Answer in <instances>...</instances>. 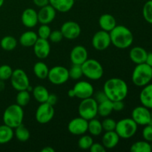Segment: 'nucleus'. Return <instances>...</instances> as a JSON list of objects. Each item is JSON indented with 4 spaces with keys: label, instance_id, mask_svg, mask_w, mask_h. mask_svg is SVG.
I'll list each match as a JSON object with an SVG mask.
<instances>
[{
    "label": "nucleus",
    "instance_id": "nucleus-17",
    "mask_svg": "<svg viewBox=\"0 0 152 152\" xmlns=\"http://www.w3.org/2000/svg\"><path fill=\"white\" fill-rule=\"evenodd\" d=\"M33 47L34 54L39 59H46L50 53V45L48 39L39 38Z\"/></svg>",
    "mask_w": 152,
    "mask_h": 152
},
{
    "label": "nucleus",
    "instance_id": "nucleus-46",
    "mask_svg": "<svg viewBox=\"0 0 152 152\" xmlns=\"http://www.w3.org/2000/svg\"><path fill=\"white\" fill-rule=\"evenodd\" d=\"M58 102V96H56L54 94H50L48 96V98L47 99V103H48L49 105H52V106H54Z\"/></svg>",
    "mask_w": 152,
    "mask_h": 152
},
{
    "label": "nucleus",
    "instance_id": "nucleus-29",
    "mask_svg": "<svg viewBox=\"0 0 152 152\" xmlns=\"http://www.w3.org/2000/svg\"><path fill=\"white\" fill-rule=\"evenodd\" d=\"M88 132H89L91 136L98 137L102 134L103 132L102 126V122L95 117L88 120Z\"/></svg>",
    "mask_w": 152,
    "mask_h": 152
},
{
    "label": "nucleus",
    "instance_id": "nucleus-41",
    "mask_svg": "<svg viewBox=\"0 0 152 152\" xmlns=\"http://www.w3.org/2000/svg\"><path fill=\"white\" fill-rule=\"evenodd\" d=\"M63 39V35L60 30H55V31H51L48 39L53 43H58L60 42Z\"/></svg>",
    "mask_w": 152,
    "mask_h": 152
},
{
    "label": "nucleus",
    "instance_id": "nucleus-28",
    "mask_svg": "<svg viewBox=\"0 0 152 152\" xmlns=\"http://www.w3.org/2000/svg\"><path fill=\"white\" fill-rule=\"evenodd\" d=\"M49 69L50 68H48V66L42 61L36 62L35 65H34V68H33L34 75L39 80H45V79L48 78Z\"/></svg>",
    "mask_w": 152,
    "mask_h": 152
},
{
    "label": "nucleus",
    "instance_id": "nucleus-50",
    "mask_svg": "<svg viewBox=\"0 0 152 152\" xmlns=\"http://www.w3.org/2000/svg\"><path fill=\"white\" fill-rule=\"evenodd\" d=\"M5 88V83L3 80H0V92L3 91Z\"/></svg>",
    "mask_w": 152,
    "mask_h": 152
},
{
    "label": "nucleus",
    "instance_id": "nucleus-36",
    "mask_svg": "<svg viewBox=\"0 0 152 152\" xmlns=\"http://www.w3.org/2000/svg\"><path fill=\"white\" fill-rule=\"evenodd\" d=\"M69 72V77L74 80H78L83 76V70H82V65H74L71 66L70 69H68Z\"/></svg>",
    "mask_w": 152,
    "mask_h": 152
},
{
    "label": "nucleus",
    "instance_id": "nucleus-19",
    "mask_svg": "<svg viewBox=\"0 0 152 152\" xmlns=\"http://www.w3.org/2000/svg\"><path fill=\"white\" fill-rule=\"evenodd\" d=\"M21 21L24 26L28 28H32L38 24V15L34 8L28 7L24 10L21 16Z\"/></svg>",
    "mask_w": 152,
    "mask_h": 152
},
{
    "label": "nucleus",
    "instance_id": "nucleus-32",
    "mask_svg": "<svg viewBox=\"0 0 152 152\" xmlns=\"http://www.w3.org/2000/svg\"><path fill=\"white\" fill-rule=\"evenodd\" d=\"M18 42L16 39L13 36H5L3 37L0 42L1 48L6 51H11L16 48Z\"/></svg>",
    "mask_w": 152,
    "mask_h": 152
},
{
    "label": "nucleus",
    "instance_id": "nucleus-23",
    "mask_svg": "<svg viewBox=\"0 0 152 152\" xmlns=\"http://www.w3.org/2000/svg\"><path fill=\"white\" fill-rule=\"evenodd\" d=\"M75 0H49V4L58 12L67 13L74 7Z\"/></svg>",
    "mask_w": 152,
    "mask_h": 152
},
{
    "label": "nucleus",
    "instance_id": "nucleus-16",
    "mask_svg": "<svg viewBox=\"0 0 152 152\" xmlns=\"http://www.w3.org/2000/svg\"><path fill=\"white\" fill-rule=\"evenodd\" d=\"M88 59V53L84 46L76 45L70 53V59L74 65H83Z\"/></svg>",
    "mask_w": 152,
    "mask_h": 152
},
{
    "label": "nucleus",
    "instance_id": "nucleus-2",
    "mask_svg": "<svg viewBox=\"0 0 152 152\" xmlns=\"http://www.w3.org/2000/svg\"><path fill=\"white\" fill-rule=\"evenodd\" d=\"M111 44L119 49H126L134 42V36L131 30L126 26L117 25L109 32Z\"/></svg>",
    "mask_w": 152,
    "mask_h": 152
},
{
    "label": "nucleus",
    "instance_id": "nucleus-8",
    "mask_svg": "<svg viewBox=\"0 0 152 152\" xmlns=\"http://www.w3.org/2000/svg\"><path fill=\"white\" fill-rule=\"evenodd\" d=\"M47 79L50 83L56 86L65 84L70 79L68 69L61 65L53 67L49 69Z\"/></svg>",
    "mask_w": 152,
    "mask_h": 152
},
{
    "label": "nucleus",
    "instance_id": "nucleus-11",
    "mask_svg": "<svg viewBox=\"0 0 152 152\" xmlns=\"http://www.w3.org/2000/svg\"><path fill=\"white\" fill-rule=\"evenodd\" d=\"M91 45L96 50L102 51L106 50L111 45L109 32L100 30L95 33L92 37Z\"/></svg>",
    "mask_w": 152,
    "mask_h": 152
},
{
    "label": "nucleus",
    "instance_id": "nucleus-4",
    "mask_svg": "<svg viewBox=\"0 0 152 152\" xmlns=\"http://www.w3.org/2000/svg\"><path fill=\"white\" fill-rule=\"evenodd\" d=\"M152 80L151 67L146 63L138 64L134 69L132 75V83L138 87L146 86Z\"/></svg>",
    "mask_w": 152,
    "mask_h": 152
},
{
    "label": "nucleus",
    "instance_id": "nucleus-18",
    "mask_svg": "<svg viewBox=\"0 0 152 152\" xmlns=\"http://www.w3.org/2000/svg\"><path fill=\"white\" fill-rule=\"evenodd\" d=\"M56 14V10L50 4L45 7H40V10L37 12L39 22L40 24L49 25L54 20Z\"/></svg>",
    "mask_w": 152,
    "mask_h": 152
},
{
    "label": "nucleus",
    "instance_id": "nucleus-33",
    "mask_svg": "<svg viewBox=\"0 0 152 152\" xmlns=\"http://www.w3.org/2000/svg\"><path fill=\"white\" fill-rule=\"evenodd\" d=\"M132 152H151V143L146 140H140L135 142L130 148Z\"/></svg>",
    "mask_w": 152,
    "mask_h": 152
},
{
    "label": "nucleus",
    "instance_id": "nucleus-14",
    "mask_svg": "<svg viewBox=\"0 0 152 152\" xmlns=\"http://www.w3.org/2000/svg\"><path fill=\"white\" fill-rule=\"evenodd\" d=\"M74 96L78 99H83L91 97L94 94V89L91 83L87 81H79L73 88Z\"/></svg>",
    "mask_w": 152,
    "mask_h": 152
},
{
    "label": "nucleus",
    "instance_id": "nucleus-43",
    "mask_svg": "<svg viewBox=\"0 0 152 152\" xmlns=\"http://www.w3.org/2000/svg\"><path fill=\"white\" fill-rule=\"evenodd\" d=\"M94 98L95 100L97 102V103H100V102L105 101L106 99H108L107 96L105 95V92L102 91H98L97 92H96L95 94H94Z\"/></svg>",
    "mask_w": 152,
    "mask_h": 152
},
{
    "label": "nucleus",
    "instance_id": "nucleus-40",
    "mask_svg": "<svg viewBox=\"0 0 152 152\" xmlns=\"http://www.w3.org/2000/svg\"><path fill=\"white\" fill-rule=\"evenodd\" d=\"M102 129L105 132H110V131H115L116 126H117V121L114 119L110 117H105L102 122Z\"/></svg>",
    "mask_w": 152,
    "mask_h": 152
},
{
    "label": "nucleus",
    "instance_id": "nucleus-44",
    "mask_svg": "<svg viewBox=\"0 0 152 152\" xmlns=\"http://www.w3.org/2000/svg\"><path fill=\"white\" fill-rule=\"evenodd\" d=\"M89 150L91 152H105L106 148L104 147V145L102 143L94 142Z\"/></svg>",
    "mask_w": 152,
    "mask_h": 152
},
{
    "label": "nucleus",
    "instance_id": "nucleus-24",
    "mask_svg": "<svg viewBox=\"0 0 152 152\" xmlns=\"http://www.w3.org/2000/svg\"><path fill=\"white\" fill-rule=\"evenodd\" d=\"M140 101L143 106L152 108V83H148L143 86L140 94Z\"/></svg>",
    "mask_w": 152,
    "mask_h": 152
},
{
    "label": "nucleus",
    "instance_id": "nucleus-3",
    "mask_svg": "<svg viewBox=\"0 0 152 152\" xmlns=\"http://www.w3.org/2000/svg\"><path fill=\"white\" fill-rule=\"evenodd\" d=\"M4 124L14 129L19 125L22 124L24 120L23 108L18 104H12L7 106L3 113Z\"/></svg>",
    "mask_w": 152,
    "mask_h": 152
},
{
    "label": "nucleus",
    "instance_id": "nucleus-10",
    "mask_svg": "<svg viewBox=\"0 0 152 152\" xmlns=\"http://www.w3.org/2000/svg\"><path fill=\"white\" fill-rule=\"evenodd\" d=\"M54 108L47 102L40 103L35 113L36 120L39 124H47L54 117Z\"/></svg>",
    "mask_w": 152,
    "mask_h": 152
},
{
    "label": "nucleus",
    "instance_id": "nucleus-45",
    "mask_svg": "<svg viewBox=\"0 0 152 152\" xmlns=\"http://www.w3.org/2000/svg\"><path fill=\"white\" fill-rule=\"evenodd\" d=\"M112 107L113 111H117L120 112L122 111L125 108V104L123 100H117V101H112Z\"/></svg>",
    "mask_w": 152,
    "mask_h": 152
},
{
    "label": "nucleus",
    "instance_id": "nucleus-47",
    "mask_svg": "<svg viewBox=\"0 0 152 152\" xmlns=\"http://www.w3.org/2000/svg\"><path fill=\"white\" fill-rule=\"evenodd\" d=\"M33 2L37 7L40 8L49 4V0H33Z\"/></svg>",
    "mask_w": 152,
    "mask_h": 152
},
{
    "label": "nucleus",
    "instance_id": "nucleus-1",
    "mask_svg": "<svg viewBox=\"0 0 152 152\" xmlns=\"http://www.w3.org/2000/svg\"><path fill=\"white\" fill-rule=\"evenodd\" d=\"M102 90L108 99L111 101L124 100L129 93V87L126 81L117 77L106 80Z\"/></svg>",
    "mask_w": 152,
    "mask_h": 152
},
{
    "label": "nucleus",
    "instance_id": "nucleus-9",
    "mask_svg": "<svg viewBox=\"0 0 152 152\" xmlns=\"http://www.w3.org/2000/svg\"><path fill=\"white\" fill-rule=\"evenodd\" d=\"M10 80L12 87L17 91L27 90L28 87L30 86V81L28 75L25 71L21 68L13 70Z\"/></svg>",
    "mask_w": 152,
    "mask_h": 152
},
{
    "label": "nucleus",
    "instance_id": "nucleus-51",
    "mask_svg": "<svg viewBox=\"0 0 152 152\" xmlns=\"http://www.w3.org/2000/svg\"><path fill=\"white\" fill-rule=\"evenodd\" d=\"M68 96H70V97H71V98L75 97V96H74V91H73V89H70V90L68 91Z\"/></svg>",
    "mask_w": 152,
    "mask_h": 152
},
{
    "label": "nucleus",
    "instance_id": "nucleus-38",
    "mask_svg": "<svg viewBox=\"0 0 152 152\" xmlns=\"http://www.w3.org/2000/svg\"><path fill=\"white\" fill-rule=\"evenodd\" d=\"M13 70L8 65H2L0 66V80H10Z\"/></svg>",
    "mask_w": 152,
    "mask_h": 152
},
{
    "label": "nucleus",
    "instance_id": "nucleus-15",
    "mask_svg": "<svg viewBox=\"0 0 152 152\" xmlns=\"http://www.w3.org/2000/svg\"><path fill=\"white\" fill-rule=\"evenodd\" d=\"M88 121L81 117L72 119L68 124V130L71 134L81 136L88 132Z\"/></svg>",
    "mask_w": 152,
    "mask_h": 152
},
{
    "label": "nucleus",
    "instance_id": "nucleus-48",
    "mask_svg": "<svg viewBox=\"0 0 152 152\" xmlns=\"http://www.w3.org/2000/svg\"><path fill=\"white\" fill-rule=\"evenodd\" d=\"M145 63H146L147 65H148L149 66H151V67L152 66V52L148 53Z\"/></svg>",
    "mask_w": 152,
    "mask_h": 152
},
{
    "label": "nucleus",
    "instance_id": "nucleus-20",
    "mask_svg": "<svg viewBox=\"0 0 152 152\" xmlns=\"http://www.w3.org/2000/svg\"><path fill=\"white\" fill-rule=\"evenodd\" d=\"M120 137L115 131L105 132L102 135V144L106 149H112L118 145Z\"/></svg>",
    "mask_w": 152,
    "mask_h": 152
},
{
    "label": "nucleus",
    "instance_id": "nucleus-42",
    "mask_svg": "<svg viewBox=\"0 0 152 152\" xmlns=\"http://www.w3.org/2000/svg\"><path fill=\"white\" fill-rule=\"evenodd\" d=\"M142 137L148 142H152V124L146 125L142 130Z\"/></svg>",
    "mask_w": 152,
    "mask_h": 152
},
{
    "label": "nucleus",
    "instance_id": "nucleus-35",
    "mask_svg": "<svg viewBox=\"0 0 152 152\" xmlns=\"http://www.w3.org/2000/svg\"><path fill=\"white\" fill-rule=\"evenodd\" d=\"M94 143L91 135L83 134L78 140V146L82 150H89L92 144Z\"/></svg>",
    "mask_w": 152,
    "mask_h": 152
},
{
    "label": "nucleus",
    "instance_id": "nucleus-30",
    "mask_svg": "<svg viewBox=\"0 0 152 152\" xmlns=\"http://www.w3.org/2000/svg\"><path fill=\"white\" fill-rule=\"evenodd\" d=\"M14 130V136L16 139L22 142H25L30 139L31 134L28 128L23 124L19 125L16 128H15Z\"/></svg>",
    "mask_w": 152,
    "mask_h": 152
},
{
    "label": "nucleus",
    "instance_id": "nucleus-34",
    "mask_svg": "<svg viewBox=\"0 0 152 152\" xmlns=\"http://www.w3.org/2000/svg\"><path fill=\"white\" fill-rule=\"evenodd\" d=\"M16 104L20 105L21 107H25L31 101V94L27 90L19 91L16 94Z\"/></svg>",
    "mask_w": 152,
    "mask_h": 152
},
{
    "label": "nucleus",
    "instance_id": "nucleus-53",
    "mask_svg": "<svg viewBox=\"0 0 152 152\" xmlns=\"http://www.w3.org/2000/svg\"><path fill=\"white\" fill-rule=\"evenodd\" d=\"M150 112H151V122H150V123L152 124V108L150 109Z\"/></svg>",
    "mask_w": 152,
    "mask_h": 152
},
{
    "label": "nucleus",
    "instance_id": "nucleus-54",
    "mask_svg": "<svg viewBox=\"0 0 152 152\" xmlns=\"http://www.w3.org/2000/svg\"><path fill=\"white\" fill-rule=\"evenodd\" d=\"M151 69H152V66H151Z\"/></svg>",
    "mask_w": 152,
    "mask_h": 152
},
{
    "label": "nucleus",
    "instance_id": "nucleus-13",
    "mask_svg": "<svg viewBox=\"0 0 152 152\" xmlns=\"http://www.w3.org/2000/svg\"><path fill=\"white\" fill-rule=\"evenodd\" d=\"M132 118L138 126H146L151 122L150 109L143 105L136 107L132 112Z\"/></svg>",
    "mask_w": 152,
    "mask_h": 152
},
{
    "label": "nucleus",
    "instance_id": "nucleus-25",
    "mask_svg": "<svg viewBox=\"0 0 152 152\" xmlns=\"http://www.w3.org/2000/svg\"><path fill=\"white\" fill-rule=\"evenodd\" d=\"M39 39L37 33L33 31H27L20 36L19 42L20 45L25 48H31L34 45Z\"/></svg>",
    "mask_w": 152,
    "mask_h": 152
},
{
    "label": "nucleus",
    "instance_id": "nucleus-52",
    "mask_svg": "<svg viewBox=\"0 0 152 152\" xmlns=\"http://www.w3.org/2000/svg\"><path fill=\"white\" fill-rule=\"evenodd\" d=\"M4 0H0V7L4 4Z\"/></svg>",
    "mask_w": 152,
    "mask_h": 152
},
{
    "label": "nucleus",
    "instance_id": "nucleus-26",
    "mask_svg": "<svg viewBox=\"0 0 152 152\" xmlns=\"http://www.w3.org/2000/svg\"><path fill=\"white\" fill-rule=\"evenodd\" d=\"M32 94L35 100L40 104L47 102V99L50 93L45 86L39 85V86L34 87V89L32 91Z\"/></svg>",
    "mask_w": 152,
    "mask_h": 152
},
{
    "label": "nucleus",
    "instance_id": "nucleus-6",
    "mask_svg": "<svg viewBox=\"0 0 152 152\" xmlns=\"http://www.w3.org/2000/svg\"><path fill=\"white\" fill-rule=\"evenodd\" d=\"M138 125L132 118H124L117 122L115 132L120 138L129 139L135 135L137 132Z\"/></svg>",
    "mask_w": 152,
    "mask_h": 152
},
{
    "label": "nucleus",
    "instance_id": "nucleus-27",
    "mask_svg": "<svg viewBox=\"0 0 152 152\" xmlns=\"http://www.w3.org/2000/svg\"><path fill=\"white\" fill-rule=\"evenodd\" d=\"M14 137L13 129L5 124L0 126V144H6L12 140Z\"/></svg>",
    "mask_w": 152,
    "mask_h": 152
},
{
    "label": "nucleus",
    "instance_id": "nucleus-31",
    "mask_svg": "<svg viewBox=\"0 0 152 152\" xmlns=\"http://www.w3.org/2000/svg\"><path fill=\"white\" fill-rule=\"evenodd\" d=\"M112 101L110 99H106L105 101L98 104V115L102 117H109L113 112Z\"/></svg>",
    "mask_w": 152,
    "mask_h": 152
},
{
    "label": "nucleus",
    "instance_id": "nucleus-37",
    "mask_svg": "<svg viewBox=\"0 0 152 152\" xmlns=\"http://www.w3.org/2000/svg\"><path fill=\"white\" fill-rule=\"evenodd\" d=\"M142 16L148 23L152 25V0H148L142 7Z\"/></svg>",
    "mask_w": 152,
    "mask_h": 152
},
{
    "label": "nucleus",
    "instance_id": "nucleus-22",
    "mask_svg": "<svg viewBox=\"0 0 152 152\" xmlns=\"http://www.w3.org/2000/svg\"><path fill=\"white\" fill-rule=\"evenodd\" d=\"M117 25L116 19L110 13H104L101 15L99 19V25L101 30H103L107 32L112 31Z\"/></svg>",
    "mask_w": 152,
    "mask_h": 152
},
{
    "label": "nucleus",
    "instance_id": "nucleus-49",
    "mask_svg": "<svg viewBox=\"0 0 152 152\" xmlns=\"http://www.w3.org/2000/svg\"><path fill=\"white\" fill-rule=\"evenodd\" d=\"M55 150L51 146H45L41 149V152H54Z\"/></svg>",
    "mask_w": 152,
    "mask_h": 152
},
{
    "label": "nucleus",
    "instance_id": "nucleus-12",
    "mask_svg": "<svg viewBox=\"0 0 152 152\" xmlns=\"http://www.w3.org/2000/svg\"><path fill=\"white\" fill-rule=\"evenodd\" d=\"M63 37L68 40L76 39L81 34L80 25L74 21H67L64 22L60 28Z\"/></svg>",
    "mask_w": 152,
    "mask_h": 152
},
{
    "label": "nucleus",
    "instance_id": "nucleus-7",
    "mask_svg": "<svg viewBox=\"0 0 152 152\" xmlns=\"http://www.w3.org/2000/svg\"><path fill=\"white\" fill-rule=\"evenodd\" d=\"M98 103L94 97H88L81 99L78 107L80 117L86 119L88 121L95 118L98 115Z\"/></svg>",
    "mask_w": 152,
    "mask_h": 152
},
{
    "label": "nucleus",
    "instance_id": "nucleus-21",
    "mask_svg": "<svg viewBox=\"0 0 152 152\" xmlns=\"http://www.w3.org/2000/svg\"><path fill=\"white\" fill-rule=\"evenodd\" d=\"M148 52L142 47L135 46L129 51V57L131 60L136 65L145 62Z\"/></svg>",
    "mask_w": 152,
    "mask_h": 152
},
{
    "label": "nucleus",
    "instance_id": "nucleus-39",
    "mask_svg": "<svg viewBox=\"0 0 152 152\" xmlns=\"http://www.w3.org/2000/svg\"><path fill=\"white\" fill-rule=\"evenodd\" d=\"M51 29L50 26L46 24H41L39 28L37 31V35L39 38L44 39H48L50 34L51 33Z\"/></svg>",
    "mask_w": 152,
    "mask_h": 152
},
{
    "label": "nucleus",
    "instance_id": "nucleus-5",
    "mask_svg": "<svg viewBox=\"0 0 152 152\" xmlns=\"http://www.w3.org/2000/svg\"><path fill=\"white\" fill-rule=\"evenodd\" d=\"M83 76L91 80H100L104 74L102 65L99 61L94 59H88L82 65Z\"/></svg>",
    "mask_w": 152,
    "mask_h": 152
}]
</instances>
